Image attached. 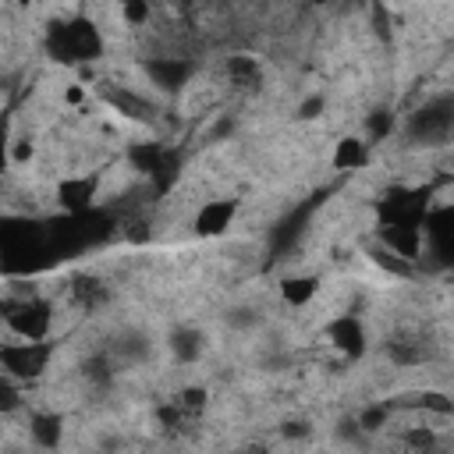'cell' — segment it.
<instances>
[{
  "instance_id": "8992f818",
  "label": "cell",
  "mask_w": 454,
  "mask_h": 454,
  "mask_svg": "<svg viewBox=\"0 0 454 454\" xmlns=\"http://www.w3.org/2000/svg\"><path fill=\"white\" fill-rule=\"evenodd\" d=\"M422 234H426V248L422 252L436 266H450L454 270V202L429 209Z\"/></svg>"
},
{
  "instance_id": "9c48e42d",
  "label": "cell",
  "mask_w": 454,
  "mask_h": 454,
  "mask_svg": "<svg viewBox=\"0 0 454 454\" xmlns=\"http://www.w3.org/2000/svg\"><path fill=\"white\" fill-rule=\"evenodd\" d=\"M326 340H330L340 355H348V358H358V355L365 351V344H369L365 326H362L358 316H337V319L326 326Z\"/></svg>"
},
{
  "instance_id": "e0dca14e",
  "label": "cell",
  "mask_w": 454,
  "mask_h": 454,
  "mask_svg": "<svg viewBox=\"0 0 454 454\" xmlns=\"http://www.w3.org/2000/svg\"><path fill=\"white\" fill-rule=\"evenodd\" d=\"M167 153H170V149H167V145H160V142H135V145L128 149V160H131V167H135V170H142L145 177H153Z\"/></svg>"
},
{
  "instance_id": "f1b7e54d",
  "label": "cell",
  "mask_w": 454,
  "mask_h": 454,
  "mask_svg": "<svg viewBox=\"0 0 454 454\" xmlns=\"http://www.w3.org/2000/svg\"><path fill=\"white\" fill-rule=\"evenodd\" d=\"M177 4H188V0H177Z\"/></svg>"
},
{
  "instance_id": "ac0fdd59",
  "label": "cell",
  "mask_w": 454,
  "mask_h": 454,
  "mask_svg": "<svg viewBox=\"0 0 454 454\" xmlns=\"http://www.w3.org/2000/svg\"><path fill=\"white\" fill-rule=\"evenodd\" d=\"M28 436H32V443H39V447H57V443H60V415H53V411L32 415Z\"/></svg>"
},
{
  "instance_id": "4316f807",
  "label": "cell",
  "mask_w": 454,
  "mask_h": 454,
  "mask_svg": "<svg viewBox=\"0 0 454 454\" xmlns=\"http://www.w3.org/2000/svg\"><path fill=\"white\" fill-rule=\"evenodd\" d=\"M319 110H323V99H319V96H316V99H309V103H305V106H301V117H316V114H319Z\"/></svg>"
},
{
  "instance_id": "30bf717a",
  "label": "cell",
  "mask_w": 454,
  "mask_h": 454,
  "mask_svg": "<svg viewBox=\"0 0 454 454\" xmlns=\"http://www.w3.org/2000/svg\"><path fill=\"white\" fill-rule=\"evenodd\" d=\"M99 192V181L92 174H78V177H64L57 184V202L64 206V213H85L92 209V199Z\"/></svg>"
},
{
  "instance_id": "5bb4252c",
  "label": "cell",
  "mask_w": 454,
  "mask_h": 454,
  "mask_svg": "<svg viewBox=\"0 0 454 454\" xmlns=\"http://www.w3.org/2000/svg\"><path fill=\"white\" fill-rule=\"evenodd\" d=\"M117 358L110 355V348L106 351H96V355H89L85 362H82V376H85V383L89 387H96V390H106L110 383H114V372H117Z\"/></svg>"
},
{
  "instance_id": "3957f363",
  "label": "cell",
  "mask_w": 454,
  "mask_h": 454,
  "mask_svg": "<svg viewBox=\"0 0 454 454\" xmlns=\"http://www.w3.org/2000/svg\"><path fill=\"white\" fill-rule=\"evenodd\" d=\"M4 323H7V330H11L14 337L43 340V337H50V330H53V305H50L46 298L32 294V291L21 294V298L7 294V298H4Z\"/></svg>"
},
{
  "instance_id": "4fadbf2b",
  "label": "cell",
  "mask_w": 454,
  "mask_h": 454,
  "mask_svg": "<svg viewBox=\"0 0 454 454\" xmlns=\"http://www.w3.org/2000/svg\"><path fill=\"white\" fill-rule=\"evenodd\" d=\"M71 294H74V301L85 309V312H96V309H103L106 301H110V287L99 280V277H74L71 280Z\"/></svg>"
},
{
  "instance_id": "5b68a950",
  "label": "cell",
  "mask_w": 454,
  "mask_h": 454,
  "mask_svg": "<svg viewBox=\"0 0 454 454\" xmlns=\"http://www.w3.org/2000/svg\"><path fill=\"white\" fill-rule=\"evenodd\" d=\"M50 358H53V344L50 337L43 340H28V337H14L0 348V369L7 376H14L18 383H32L39 380L46 369H50Z\"/></svg>"
},
{
  "instance_id": "8fae6325",
  "label": "cell",
  "mask_w": 454,
  "mask_h": 454,
  "mask_svg": "<svg viewBox=\"0 0 454 454\" xmlns=\"http://www.w3.org/2000/svg\"><path fill=\"white\" fill-rule=\"evenodd\" d=\"M223 74H227V82H231L238 92H252V89L262 85V67H259V60L248 57V53H234V57H227Z\"/></svg>"
},
{
  "instance_id": "d4e9b609",
  "label": "cell",
  "mask_w": 454,
  "mask_h": 454,
  "mask_svg": "<svg viewBox=\"0 0 454 454\" xmlns=\"http://www.w3.org/2000/svg\"><path fill=\"white\" fill-rule=\"evenodd\" d=\"M387 404H376V408H365L362 415H358V429H380L383 422H387Z\"/></svg>"
},
{
  "instance_id": "2e32d148",
  "label": "cell",
  "mask_w": 454,
  "mask_h": 454,
  "mask_svg": "<svg viewBox=\"0 0 454 454\" xmlns=\"http://www.w3.org/2000/svg\"><path fill=\"white\" fill-rule=\"evenodd\" d=\"M202 348H206V337H202L195 326H177V330H170V355H174L177 362H199Z\"/></svg>"
},
{
  "instance_id": "ba28073f",
  "label": "cell",
  "mask_w": 454,
  "mask_h": 454,
  "mask_svg": "<svg viewBox=\"0 0 454 454\" xmlns=\"http://www.w3.org/2000/svg\"><path fill=\"white\" fill-rule=\"evenodd\" d=\"M234 213H238V199H209L206 206H199L192 227L199 238H216L234 223Z\"/></svg>"
},
{
  "instance_id": "ffe728a7",
  "label": "cell",
  "mask_w": 454,
  "mask_h": 454,
  "mask_svg": "<svg viewBox=\"0 0 454 454\" xmlns=\"http://www.w3.org/2000/svg\"><path fill=\"white\" fill-rule=\"evenodd\" d=\"M316 291H319V280L316 277H287L280 284V298L287 305H305V301H312Z\"/></svg>"
},
{
  "instance_id": "9a60e30c",
  "label": "cell",
  "mask_w": 454,
  "mask_h": 454,
  "mask_svg": "<svg viewBox=\"0 0 454 454\" xmlns=\"http://www.w3.org/2000/svg\"><path fill=\"white\" fill-rule=\"evenodd\" d=\"M110 355H114L121 365H128V362H142V358L149 355V337L138 333V330H124V333L114 337Z\"/></svg>"
},
{
  "instance_id": "484cf974",
  "label": "cell",
  "mask_w": 454,
  "mask_h": 454,
  "mask_svg": "<svg viewBox=\"0 0 454 454\" xmlns=\"http://www.w3.org/2000/svg\"><path fill=\"white\" fill-rule=\"evenodd\" d=\"M404 440L415 443V447H429V443H433V433H429V429H415V433H408Z\"/></svg>"
},
{
  "instance_id": "83f0119b",
  "label": "cell",
  "mask_w": 454,
  "mask_h": 454,
  "mask_svg": "<svg viewBox=\"0 0 454 454\" xmlns=\"http://www.w3.org/2000/svg\"><path fill=\"white\" fill-rule=\"evenodd\" d=\"M284 433H287V436H301V433H305V429H301V422H291V426H287V429H284Z\"/></svg>"
},
{
  "instance_id": "603a6c76",
  "label": "cell",
  "mask_w": 454,
  "mask_h": 454,
  "mask_svg": "<svg viewBox=\"0 0 454 454\" xmlns=\"http://www.w3.org/2000/svg\"><path fill=\"white\" fill-rule=\"evenodd\" d=\"M121 11H124V21L128 25H145L149 21V0H117Z\"/></svg>"
},
{
  "instance_id": "7c38bea8",
  "label": "cell",
  "mask_w": 454,
  "mask_h": 454,
  "mask_svg": "<svg viewBox=\"0 0 454 454\" xmlns=\"http://www.w3.org/2000/svg\"><path fill=\"white\" fill-rule=\"evenodd\" d=\"M106 103H110L117 114L131 117V121H153V103H149V99H142L138 92L124 89V85L106 89Z\"/></svg>"
},
{
  "instance_id": "277c9868",
  "label": "cell",
  "mask_w": 454,
  "mask_h": 454,
  "mask_svg": "<svg viewBox=\"0 0 454 454\" xmlns=\"http://www.w3.org/2000/svg\"><path fill=\"white\" fill-rule=\"evenodd\" d=\"M429 216V188H390L376 202V220L380 227H426Z\"/></svg>"
},
{
  "instance_id": "44dd1931",
  "label": "cell",
  "mask_w": 454,
  "mask_h": 454,
  "mask_svg": "<svg viewBox=\"0 0 454 454\" xmlns=\"http://www.w3.org/2000/svg\"><path fill=\"white\" fill-rule=\"evenodd\" d=\"M305 216H309V206H301V209H298V213H294L287 223L280 220V227L273 231V248H277V252H280V248H287V245H291V241L301 234V223H305Z\"/></svg>"
},
{
  "instance_id": "cb8c5ba5",
  "label": "cell",
  "mask_w": 454,
  "mask_h": 454,
  "mask_svg": "<svg viewBox=\"0 0 454 454\" xmlns=\"http://www.w3.org/2000/svg\"><path fill=\"white\" fill-rule=\"evenodd\" d=\"M390 124H394V117H390L387 110H376V114H369V121H365V128H369V138H383V135L390 131Z\"/></svg>"
},
{
  "instance_id": "7402d4cb",
  "label": "cell",
  "mask_w": 454,
  "mask_h": 454,
  "mask_svg": "<svg viewBox=\"0 0 454 454\" xmlns=\"http://www.w3.org/2000/svg\"><path fill=\"white\" fill-rule=\"evenodd\" d=\"M390 358H394L397 365H415V362H422V358H426V351H422V348H415L411 340H397V344H390Z\"/></svg>"
},
{
  "instance_id": "d6986e66",
  "label": "cell",
  "mask_w": 454,
  "mask_h": 454,
  "mask_svg": "<svg viewBox=\"0 0 454 454\" xmlns=\"http://www.w3.org/2000/svg\"><path fill=\"white\" fill-rule=\"evenodd\" d=\"M365 156H369V149H365L362 138H340L337 149H333V167L337 170H355V167L365 163Z\"/></svg>"
},
{
  "instance_id": "7a4b0ae2",
  "label": "cell",
  "mask_w": 454,
  "mask_h": 454,
  "mask_svg": "<svg viewBox=\"0 0 454 454\" xmlns=\"http://www.w3.org/2000/svg\"><path fill=\"white\" fill-rule=\"evenodd\" d=\"M404 135L419 145H443L454 138V96H436L408 114Z\"/></svg>"
},
{
  "instance_id": "6da1fadb",
  "label": "cell",
  "mask_w": 454,
  "mask_h": 454,
  "mask_svg": "<svg viewBox=\"0 0 454 454\" xmlns=\"http://www.w3.org/2000/svg\"><path fill=\"white\" fill-rule=\"evenodd\" d=\"M43 46L57 64H89V60H96L103 53V35L89 18L78 14V18L53 21L46 28Z\"/></svg>"
},
{
  "instance_id": "52a82bcc",
  "label": "cell",
  "mask_w": 454,
  "mask_h": 454,
  "mask_svg": "<svg viewBox=\"0 0 454 454\" xmlns=\"http://www.w3.org/2000/svg\"><path fill=\"white\" fill-rule=\"evenodd\" d=\"M142 71H145V78H149L156 89H163V92H181V89L192 82V74H195V60L160 53V57H145V60H142Z\"/></svg>"
}]
</instances>
